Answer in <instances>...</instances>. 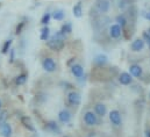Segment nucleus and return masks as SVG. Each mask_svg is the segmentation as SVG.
Here are the masks:
<instances>
[{
  "label": "nucleus",
  "instance_id": "nucleus-1",
  "mask_svg": "<svg viewBox=\"0 0 150 137\" xmlns=\"http://www.w3.org/2000/svg\"><path fill=\"white\" fill-rule=\"evenodd\" d=\"M47 45L49 49L54 50V51H61L63 50L65 43H64V35L61 33H57L54 36H51L48 41H47Z\"/></svg>",
  "mask_w": 150,
  "mask_h": 137
},
{
  "label": "nucleus",
  "instance_id": "nucleus-2",
  "mask_svg": "<svg viewBox=\"0 0 150 137\" xmlns=\"http://www.w3.org/2000/svg\"><path fill=\"white\" fill-rule=\"evenodd\" d=\"M42 68L44 71L49 72V73H52L56 71L57 65H56V62L51 58V57H45L43 61H42Z\"/></svg>",
  "mask_w": 150,
  "mask_h": 137
},
{
  "label": "nucleus",
  "instance_id": "nucleus-3",
  "mask_svg": "<svg viewBox=\"0 0 150 137\" xmlns=\"http://www.w3.org/2000/svg\"><path fill=\"white\" fill-rule=\"evenodd\" d=\"M108 116H110V121H111V123H112L113 126L120 127L122 124V119H121V114H120L119 110H116V109L111 110Z\"/></svg>",
  "mask_w": 150,
  "mask_h": 137
},
{
  "label": "nucleus",
  "instance_id": "nucleus-4",
  "mask_svg": "<svg viewBox=\"0 0 150 137\" xmlns=\"http://www.w3.org/2000/svg\"><path fill=\"white\" fill-rule=\"evenodd\" d=\"M84 122L90 127L96 126L98 123V115L93 112H86L84 115Z\"/></svg>",
  "mask_w": 150,
  "mask_h": 137
},
{
  "label": "nucleus",
  "instance_id": "nucleus-5",
  "mask_svg": "<svg viewBox=\"0 0 150 137\" xmlns=\"http://www.w3.org/2000/svg\"><path fill=\"white\" fill-rule=\"evenodd\" d=\"M68 102L70 103V105H72V106H79L80 102H81V97H80V94H79L78 92H75V91L70 92V93L68 94Z\"/></svg>",
  "mask_w": 150,
  "mask_h": 137
},
{
  "label": "nucleus",
  "instance_id": "nucleus-6",
  "mask_svg": "<svg viewBox=\"0 0 150 137\" xmlns=\"http://www.w3.org/2000/svg\"><path fill=\"white\" fill-rule=\"evenodd\" d=\"M144 47H146V43H144V41H143L142 38H136V40L133 41V43L130 44V49H132V51H134V52H140V51H142V50L144 49Z\"/></svg>",
  "mask_w": 150,
  "mask_h": 137
},
{
  "label": "nucleus",
  "instance_id": "nucleus-7",
  "mask_svg": "<svg viewBox=\"0 0 150 137\" xmlns=\"http://www.w3.org/2000/svg\"><path fill=\"white\" fill-rule=\"evenodd\" d=\"M20 122H21V124H22L26 129H28V130L32 131V133H35L34 123H33V121H32V119H30L29 116H21V117H20Z\"/></svg>",
  "mask_w": 150,
  "mask_h": 137
},
{
  "label": "nucleus",
  "instance_id": "nucleus-8",
  "mask_svg": "<svg viewBox=\"0 0 150 137\" xmlns=\"http://www.w3.org/2000/svg\"><path fill=\"white\" fill-rule=\"evenodd\" d=\"M0 131H1V136L2 137H11L13 134V129L11 127V124L6 121L4 123H0Z\"/></svg>",
  "mask_w": 150,
  "mask_h": 137
},
{
  "label": "nucleus",
  "instance_id": "nucleus-9",
  "mask_svg": "<svg viewBox=\"0 0 150 137\" xmlns=\"http://www.w3.org/2000/svg\"><path fill=\"white\" fill-rule=\"evenodd\" d=\"M96 7L101 12V13H107L110 11L111 4L108 0H97L96 1Z\"/></svg>",
  "mask_w": 150,
  "mask_h": 137
},
{
  "label": "nucleus",
  "instance_id": "nucleus-10",
  "mask_svg": "<svg viewBox=\"0 0 150 137\" xmlns=\"http://www.w3.org/2000/svg\"><path fill=\"white\" fill-rule=\"evenodd\" d=\"M122 34V28L117 25V23H115V25H112L111 27H110V36L114 38V40H116V38H119L120 36Z\"/></svg>",
  "mask_w": 150,
  "mask_h": 137
},
{
  "label": "nucleus",
  "instance_id": "nucleus-11",
  "mask_svg": "<svg viewBox=\"0 0 150 137\" xmlns=\"http://www.w3.org/2000/svg\"><path fill=\"white\" fill-rule=\"evenodd\" d=\"M119 81L121 85H130L132 81H133V78H132V74L128 73V72H122L120 76H119Z\"/></svg>",
  "mask_w": 150,
  "mask_h": 137
},
{
  "label": "nucleus",
  "instance_id": "nucleus-12",
  "mask_svg": "<svg viewBox=\"0 0 150 137\" xmlns=\"http://www.w3.org/2000/svg\"><path fill=\"white\" fill-rule=\"evenodd\" d=\"M58 120L62 123H69L71 121V113L67 109H63L58 113Z\"/></svg>",
  "mask_w": 150,
  "mask_h": 137
},
{
  "label": "nucleus",
  "instance_id": "nucleus-13",
  "mask_svg": "<svg viewBox=\"0 0 150 137\" xmlns=\"http://www.w3.org/2000/svg\"><path fill=\"white\" fill-rule=\"evenodd\" d=\"M47 129H48L49 131H51L52 134H56V135H58V134L62 133L59 126H58L55 121H49V122H47Z\"/></svg>",
  "mask_w": 150,
  "mask_h": 137
},
{
  "label": "nucleus",
  "instance_id": "nucleus-14",
  "mask_svg": "<svg viewBox=\"0 0 150 137\" xmlns=\"http://www.w3.org/2000/svg\"><path fill=\"white\" fill-rule=\"evenodd\" d=\"M94 113H96L98 116L104 117V116L107 114V107H106L104 103H97V105L94 106Z\"/></svg>",
  "mask_w": 150,
  "mask_h": 137
},
{
  "label": "nucleus",
  "instance_id": "nucleus-15",
  "mask_svg": "<svg viewBox=\"0 0 150 137\" xmlns=\"http://www.w3.org/2000/svg\"><path fill=\"white\" fill-rule=\"evenodd\" d=\"M129 73L132 74V77L140 78V77L142 76V68H141L140 65L133 64V65H130V68H129Z\"/></svg>",
  "mask_w": 150,
  "mask_h": 137
},
{
  "label": "nucleus",
  "instance_id": "nucleus-16",
  "mask_svg": "<svg viewBox=\"0 0 150 137\" xmlns=\"http://www.w3.org/2000/svg\"><path fill=\"white\" fill-rule=\"evenodd\" d=\"M71 73L75 76L76 78H81L83 74H84V68L79 64H74L71 66Z\"/></svg>",
  "mask_w": 150,
  "mask_h": 137
},
{
  "label": "nucleus",
  "instance_id": "nucleus-17",
  "mask_svg": "<svg viewBox=\"0 0 150 137\" xmlns=\"http://www.w3.org/2000/svg\"><path fill=\"white\" fill-rule=\"evenodd\" d=\"M72 13H74V15H75L76 18H81V15H83V5H81V1H78L75 6H74Z\"/></svg>",
  "mask_w": 150,
  "mask_h": 137
},
{
  "label": "nucleus",
  "instance_id": "nucleus-18",
  "mask_svg": "<svg viewBox=\"0 0 150 137\" xmlns=\"http://www.w3.org/2000/svg\"><path fill=\"white\" fill-rule=\"evenodd\" d=\"M40 38L42 41H48L50 38V28L48 26H43V28L41 29V34H40Z\"/></svg>",
  "mask_w": 150,
  "mask_h": 137
},
{
  "label": "nucleus",
  "instance_id": "nucleus-19",
  "mask_svg": "<svg viewBox=\"0 0 150 137\" xmlns=\"http://www.w3.org/2000/svg\"><path fill=\"white\" fill-rule=\"evenodd\" d=\"M51 18H54L56 21H62L64 20L65 18V12L63 9H56L52 14H51Z\"/></svg>",
  "mask_w": 150,
  "mask_h": 137
},
{
  "label": "nucleus",
  "instance_id": "nucleus-20",
  "mask_svg": "<svg viewBox=\"0 0 150 137\" xmlns=\"http://www.w3.org/2000/svg\"><path fill=\"white\" fill-rule=\"evenodd\" d=\"M71 32H72V25H71L70 22H65V23L62 26L61 30H59V33L63 34L64 36H65L67 34H70Z\"/></svg>",
  "mask_w": 150,
  "mask_h": 137
},
{
  "label": "nucleus",
  "instance_id": "nucleus-21",
  "mask_svg": "<svg viewBox=\"0 0 150 137\" xmlns=\"http://www.w3.org/2000/svg\"><path fill=\"white\" fill-rule=\"evenodd\" d=\"M94 63L97 65H99V66H103V65H105L107 63V57L105 55H98L94 58Z\"/></svg>",
  "mask_w": 150,
  "mask_h": 137
},
{
  "label": "nucleus",
  "instance_id": "nucleus-22",
  "mask_svg": "<svg viewBox=\"0 0 150 137\" xmlns=\"http://www.w3.org/2000/svg\"><path fill=\"white\" fill-rule=\"evenodd\" d=\"M27 78H28V76L26 73H21V74H19V76L15 77V84L19 85V86L20 85H23V84H26Z\"/></svg>",
  "mask_w": 150,
  "mask_h": 137
},
{
  "label": "nucleus",
  "instance_id": "nucleus-23",
  "mask_svg": "<svg viewBox=\"0 0 150 137\" xmlns=\"http://www.w3.org/2000/svg\"><path fill=\"white\" fill-rule=\"evenodd\" d=\"M12 43H13L12 40H6V41L4 42V44H2V47H1V52H2V54H7V52L11 50Z\"/></svg>",
  "mask_w": 150,
  "mask_h": 137
},
{
  "label": "nucleus",
  "instance_id": "nucleus-24",
  "mask_svg": "<svg viewBox=\"0 0 150 137\" xmlns=\"http://www.w3.org/2000/svg\"><path fill=\"white\" fill-rule=\"evenodd\" d=\"M116 22H117V25L121 27V28H123V27H126V25H127V20H126V18H125V15H117L116 16Z\"/></svg>",
  "mask_w": 150,
  "mask_h": 137
},
{
  "label": "nucleus",
  "instance_id": "nucleus-25",
  "mask_svg": "<svg viewBox=\"0 0 150 137\" xmlns=\"http://www.w3.org/2000/svg\"><path fill=\"white\" fill-rule=\"evenodd\" d=\"M50 19H51V14L50 13H45V14H43V16L41 19V23L43 26H48V23L50 22Z\"/></svg>",
  "mask_w": 150,
  "mask_h": 137
},
{
  "label": "nucleus",
  "instance_id": "nucleus-26",
  "mask_svg": "<svg viewBox=\"0 0 150 137\" xmlns=\"http://www.w3.org/2000/svg\"><path fill=\"white\" fill-rule=\"evenodd\" d=\"M7 117H8V115H7V112H6V110H2V112H0V123H4V122H6Z\"/></svg>",
  "mask_w": 150,
  "mask_h": 137
},
{
  "label": "nucleus",
  "instance_id": "nucleus-27",
  "mask_svg": "<svg viewBox=\"0 0 150 137\" xmlns=\"http://www.w3.org/2000/svg\"><path fill=\"white\" fill-rule=\"evenodd\" d=\"M26 26V22L25 21H22V22H20L19 25H18V27H16V30H15V34L19 35L21 32H22V29H23V27Z\"/></svg>",
  "mask_w": 150,
  "mask_h": 137
},
{
  "label": "nucleus",
  "instance_id": "nucleus-28",
  "mask_svg": "<svg viewBox=\"0 0 150 137\" xmlns=\"http://www.w3.org/2000/svg\"><path fill=\"white\" fill-rule=\"evenodd\" d=\"M143 41H144V43H147L148 44V47H149L150 49V35L146 32V33H143V38H142Z\"/></svg>",
  "mask_w": 150,
  "mask_h": 137
},
{
  "label": "nucleus",
  "instance_id": "nucleus-29",
  "mask_svg": "<svg viewBox=\"0 0 150 137\" xmlns=\"http://www.w3.org/2000/svg\"><path fill=\"white\" fill-rule=\"evenodd\" d=\"M11 52V56H9V63H13L14 62V55H15V50L14 49H11L9 50Z\"/></svg>",
  "mask_w": 150,
  "mask_h": 137
},
{
  "label": "nucleus",
  "instance_id": "nucleus-30",
  "mask_svg": "<svg viewBox=\"0 0 150 137\" xmlns=\"http://www.w3.org/2000/svg\"><path fill=\"white\" fill-rule=\"evenodd\" d=\"M143 16H144L147 20H150V12H146V13H143Z\"/></svg>",
  "mask_w": 150,
  "mask_h": 137
},
{
  "label": "nucleus",
  "instance_id": "nucleus-31",
  "mask_svg": "<svg viewBox=\"0 0 150 137\" xmlns=\"http://www.w3.org/2000/svg\"><path fill=\"white\" fill-rule=\"evenodd\" d=\"M146 137H150V131H148V130L146 131Z\"/></svg>",
  "mask_w": 150,
  "mask_h": 137
},
{
  "label": "nucleus",
  "instance_id": "nucleus-32",
  "mask_svg": "<svg viewBox=\"0 0 150 137\" xmlns=\"http://www.w3.org/2000/svg\"><path fill=\"white\" fill-rule=\"evenodd\" d=\"M1 107H2V103H1V100H0V112H1Z\"/></svg>",
  "mask_w": 150,
  "mask_h": 137
},
{
  "label": "nucleus",
  "instance_id": "nucleus-33",
  "mask_svg": "<svg viewBox=\"0 0 150 137\" xmlns=\"http://www.w3.org/2000/svg\"><path fill=\"white\" fill-rule=\"evenodd\" d=\"M147 33H148V34L150 35V28H149V29H148V32H147Z\"/></svg>",
  "mask_w": 150,
  "mask_h": 137
},
{
  "label": "nucleus",
  "instance_id": "nucleus-34",
  "mask_svg": "<svg viewBox=\"0 0 150 137\" xmlns=\"http://www.w3.org/2000/svg\"><path fill=\"white\" fill-rule=\"evenodd\" d=\"M63 137H70V136H63Z\"/></svg>",
  "mask_w": 150,
  "mask_h": 137
},
{
  "label": "nucleus",
  "instance_id": "nucleus-35",
  "mask_svg": "<svg viewBox=\"0 0 150 137\" xmlns=\"http://www.w3.org/2000/svg\"><path fill=\"white\" fill-rule=\"evenodd\" d=\"M149 98H150V93H149Z\"/></svg>",
  "mask_w": 150,
  "mask_h": 137
}]
</instances>
